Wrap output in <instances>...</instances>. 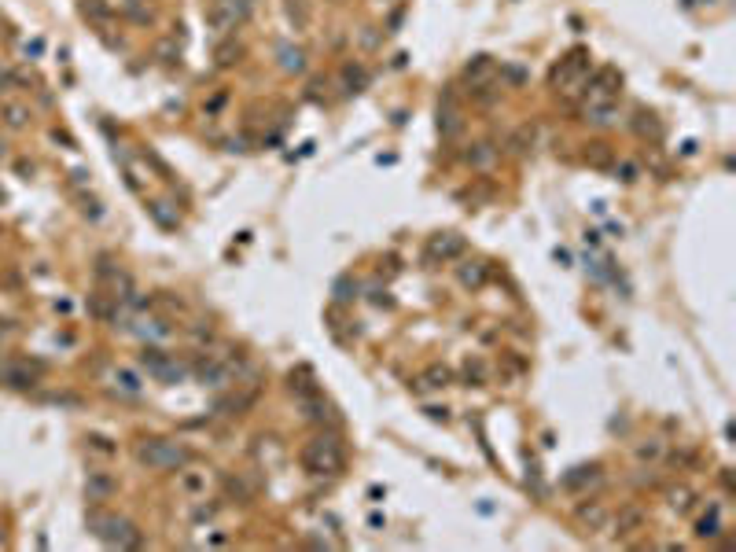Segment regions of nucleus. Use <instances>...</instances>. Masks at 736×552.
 Masks as SVG:
<instances>
[{"label":"nucleus","mask_w":736,"mask_h":552,"mask_svg":"<svg viewBox=\"0 0 736 552\" xmlns=\"http://www.w3.org/2000/svg\"><path fill=\"white\" fill-rule=\"evenodd\" d=\"M89 442H92V449H100V453H107V457H111V453H114V446L107 442V438H100V434H92V438H89Z\"/></svg>","instance_id":"46"},{"label":"nucleus","mask_w":736,"mask_h":552,"mask_svg":"<svg viewBox=\"0 0 736 552\" xmlns=\"http://www.w3.org/2000/svg\"><path fill=\"white\" fill-rule=\"evenodd\" d=\"M81 15L96 26H107L111 23V4L107 0H81Z\"/></svg>","instance_id":"29"},{"label":"nucleus","mask_w":736,"mask_h":552,"mask_svg":"<svg viewBox=\"0 0 736 552\" xmlns=\"http://www.w3.org/2000/svg\"><path fill=\"white\" fill-rule=\"evenodd\" d=\"M666 501H670V508H674V512H689L696 497H692L689 486H670V490H666Z\"/></svg>","instance_id":"34"},{"label":"nucleus","mask_w":736,"mask_h":552,"mask_svg":"<svg viewBox=\"0 0 736 552\" xmlns=\"http://www.w3.org/2000/svg\"><path fill=\"white\" fill-rule=\"evenodd\" d=\"M423 413H428L431 420H442V424H446V420H449V409H446V405H428V409H423Z\"/></svg>","instance_id":"45"},{"label":"nucleus","mask_w":736,"mask_h":552,"mask_svg":"<svg viewBox=\"0 0 736 552\" xmlns=\"http://www.w3.org/2000/svg\"><path fill=\"white\" fill-rule=\"evenodd\" d=\"M239 56H243V44L236 41V34L221 37V44H218V67H232Z\"/></svg>","instance_id":"31"},{"label":"nucleus","mask_w":736,"mask_h":552,"mask_svg":"<svg viewBox=\"0 0 736 552\" xmlns=\"http://www.w3.org/2000/svg\"><path fill=\"white\" fill-rule=\"evenodd\" d=\"M461 129H464V118L453 104V92H446L442 96V107H438V133L446 140H453V137H461Z\"/></svg>","instance_id":"14"},{"label":"nucleus","mask_w":736,"mask_h":552,"mask_svg":"<svg viewBox=\"0 0 736 552\" xmlns=\"http://www.w3.org/2000/svg\"><path fill=\"white\" fill-rule=\"evenodd\" d=\"M342 89L347 92H361L365 85H368V74H365V67L361 63H342Z\"/></svg>","instance_id":"28"},{"label":"nucleus","mask_w":736,"mask_h":552,"mask_svg":"<svg viewBox=\"0 0 736 552\" xmlns=\"http://www.w3.org/2000/svg\"><path fill=\"white\" fill-rule=\"evenodd\" d=\"M85 527H89V534H96V538L111 548H140L144 545V534H140L137 523H129L125 515L104 512L100 505H92L85 512Z\"/></svg>","instance_id":"2"},{"label":"nucleus","mask_w":736,"mask_h":552,"mask_svg":"<svg viewBox=\"0 0 736 552\" xmlns=\"http://www.w3.org/2000/svg\"><path fill=\"white\" fill-rule=\"evenodd\" d=\"M630 129H633L637 137H651V140H659V137H663V125H659V122H656V115H651V111H644V107H637V115H633Z\"/></svg>","instance_id":"27"},{"label":"nucleus","mask_w":736,"mask_h":552,"mask_svg":"<svg viewBox=\"0 0 736 552\" xmlns=\"http://www.w3.org/2000/svg\"><path fill=\"white\" fill-rule=\"evenodd\" d=\"M0 203H4V188H0Z\"/></svg>","instance_id":"51"},{"label":"nucleus","mask_w":736,"mask_h":552,"mask_svg":"<svg viewBox=\"0 0 736 552\" xmlns=\"http://www.w3.org/2000/svg\"><path fill=\"white\" fill-rule=\"evenodd\" d=\"M299 460L309 475H339L342 468H347V446H342L339 431L328 427V431H317L299 449Z\"/></svg>","instance_id":"1"},{"label":"nucleus","mask_w":736,"mask_h":552,"mask_svg":"<svg viewBox=\"0 0 736 552\" xmlns=\"http://www.w3.org/2000/svg\"><path fill=\"white\" fill-rule=\"evenodd\" d=\"M530 148H534V125H519L512 133V140H509V151L512 155H527Z\"/></svg>","instance_id":"32"},{"label":"nucleus","mask_w":736,"mask_h":552,"mask_svg":"<svg viewBox=\"0 0 736 552\" xmlns=\"http://www.w3.org/2000/svg\"><path fill=\"white\" fill-rule=\"evenodd\" d=\"M137 460L151 472H185L192 464V449L173 438H144L137 446Z\"/></svg>","instance_id":"3"},{"label":"nucleus","mask_w":736,"mask_h":552,"mask_svg":"<svg viewBox=\"0 0 736 552\" xmlns=\"http://www.w3.org/2000/svg\"><path fill=\"white\" fill-rule=\"evenodd\" d=\"M218 508H221V505H218V501H214V505H199V508H195V512H192V519H195V523H210V519H214V515H218Z\"/></svg>","instance_id":"42"},{"label":"nucleus","mask_w":736,"mask_h":552,"mask_svg":"<svg viewBox=\"0 0 736 552\" xmlns=\"http://www.w3.org/2000/svg\"><path fill=\"white\" fill-rule=\"evenodd\" d=\"M299 409L302 416L309 420V424H317V427H339V413H335V405L324 398L320 391L317 394H309V398H299Z\"/></svg>","instance_id":"7"},{"label":"nucleus","mask_w":736,"mask_h":552,"mask_svg":"<svg viewBox=\"0 0 736 552\" xmlns=\"http://www.w3.org/2000/svg\"><path fill=\"white\" fill-rule=\"evenodd\" d=\"M0 383L11 387V391H30L34 372H30V365H0Z\"/></svg>","instance_id":"19"},{"label":"nucleus","mask_w":736,"mask_h":552,"mask_svg":"<svg viewBox=\"0 0 736 552\" xmlns=\"http://www.w3.org/2000/svg\"><path fill=\"white\" fill-rule=\"evenodd\" d=\"M26 118H30V111H26V107H19V104H8V107H4V122H8L11 129H23V125H26Z\"/></svg>","instance_id":"40"},{"label":"nucleus","mask_w":736,"mask_h":552,"mask_svg":"<svg viewBox=\"0 0 736 552\" xmlns=\"http://www.w3.org/2000/svg\"><path fill=\"white\" fill-rule=\"evenodd\" d=\"M420 380H423V387H435V391H442V387H449V383H453V372H449L446 365H431Z\"/></svg>","instance_id":"33"},{"label":"nucleus","mask_w":736,"mask_h":552,"mask_svg":"<svg viewBox=\"0 0 736 552\" xmlns=\"http://www.w3.org/2000/svg\"><path fill=\"white\" fill-rule=\"evenodd\" d=\"M15 81H19V77H15L11 70H0V89H8V85H15Z\"/></svg>","instance_id":"47"},{"label":"nucleus","mask_w":736,"mask_h":552,"mask_svg":"<svg viewBox=\"0 0 736 552\" xmlns=\"http://www.w3.org/2000/svg\"><path fill=\"white\" fill-rule=\"evenodd\" d=\"M170 361H173V353H166L162 346H144L140 350V368L147 372V376H158V372L166 368Z\"/></svg>","instance_id":"25"},{"label":"nucleus","mask_w":736,"mask_h":552,"mask_svg":"<svg viewBox=\"0 0 736 552\" xmlns=\"http://www.w3.org/2000/svg\"><path fill=\"white\" fill-rule=\"evenodd\" d=\"M663 449H666V446L659 442V438H648V442L637 446V457H641V460H659V457H663Z\"/></svg>","instance_id":"39"},{"label":"nucleus","mask_w":736,"mask_h":552,"mask_svg":"<svg viewBox=\"0 0 736 552\" xmlns=\"http://www.w3.org/2000/svg\"><path fill=\"white\" fill-rule=\"evenodd\" d=\"M575 519H578V527L585 534H600L604 527H608V505L604 501H582V505L575 508Z\"/></svg>","instance_id":"9"},{"label":"nucleus","mask_w":736,"mask_h":552,"mask_svg":"<svg viewBox=\"0 0 736 552\" xmlns=\"http://www.w3.org/2000/svg\"><path fill=\"white\" fill-rule=\"evenodd\" d=\"M0 158H8V144L4 140H0Z\"/></svg>","instance_id":"50"},{"label":"nucleus","mask_w":736,"mask_h":552,"mask_svg":"<svg viewBox=\"0 0 736 552\" xmlns=\"http://www.w3.org/2000/svg\"><path fill=\"white\" fill-rule=\"evenodd\" d=\"M556 262H560V265H567V262H570V254H567L563 247H556Z\"/></svg>","instance_id":"49"},{"label":"nucleus","mask_w":736,"mask_h":552,"mask_svg":"<svg viewBox=\"0 0 736 552\" xmlns=\"http://www.w3.org/2000/svg\"><path fill=\"white\" fill-rule=\"evenodd\" d=\"M486 276H489L486 262H464V265H456V280H461L464 287H471V291H479L486 284Z\"/></svg>","instance_id":"26"},{"label":"nucleus","mask_w":736,"mask_h":552,"mask_svg":"<svg viewBox=\"0 0 736 552\" xmlns=\"http://www.w3.org/2000/svg\"><path fill=\"white\" fill-rule=\"evenodd\" d=\"M501 77H509V81H512V85H523V81H527L530 74H527V70H523V67H501Z\"/></svg>","instance_id":"43"},{"label":"nucleus","mask_w":736,"mask_h":552,"mask_svg":"<svg viewBox=\"0 0 736 552\" xmlns=\"http://www.w3.org/2000/svg\"><path fill=\"white\" fill-rule=\"evenodd\" d=\"M464 254V236L456 232H438L428 239V262H453Z\"/></svg>","instance_id":"8"},{"label":"nucleus","mask_w":736,"mask_h":552,"mask_svg":"<svg viewBox=\"0 0 736 552\" xmlns=\"http://www.w3.org/2000/svg\"><path fill=\"white\" fill-rule=\"evenodd\" d=\"M276 63H280L284 74H302L306 70V52H302L299 44L280 41V44H276Z\"/></svg>","instance_id":"18"},{"label":"nucleus","mask_w":736,"mask_h":552,"mask_svg":"<svg viewBox=\"0 0 736 552\" xmlns=\"http://www.w3.org/2000/svg\"><path fill=\"white\" fill-rule=\"evenodd\" d=\"M287 19L294 23V26H306L309 23V8H306V0H287Z\"/></svg>","instance_id":"38"},{"label":"nucleus","mask_w":736,"mask_h":552,"mask_svg":"<svg viewBox=\"0 0 736 552\" xmlns=\"http://www.w3.org/2000/svg\"><path fill=\"white\" fill-rule=\"evenodd\" d=\"M585 77H589V52H585V48H575V52H567V56L552 67V74H549L552 89H560L567 100H575V96H578V89H582Z\"/></svg>","instance_id":"5"},{"label":"nucleus","mask_w":736,"mask_h":552,"mask_svg":"<svg viewBox=\"0 0 736 552\" xmlns=\"http://www.w3.org/2000/svg\"><path fill=\"white\" fill-rule=\"evenodd\" d=\"M722 486H725V490L732 494V475H729V468H722Z\"/></svg>","instance_id":"48"},{"label":"nucleus","mask_w":736,"mask_h":552,"mask_svg":"<svg viewBox=\"0 0 736 552\" xmlns=\"http://www.w3.org/2000/svg\"><path fill=\"white\" fill-rule=\"evenodd\" d=\"M129 332H137L140 339H147V343H166L173 335V324L166 317H144L137 324H129Z\"/></svg>","instance_id":"15"},{"label":"nucleus","mask_w":736,"mask_h":552,"mask_svg":"<svg viewBox=\"0 0 736 552\" xmlns=\"http://www.w3.org/2000/svg\"><path fill=\"white\" fill-rule=\"evenodd\" d=\"M192 376L199 380L203 387H210V391H225V387H232V368H228L225 361H218V357H210V353L192 365Z\"/></svg>","instance_id":"6"},{"label":"nucleus","mask_w":736,"mask_h":552,"mask_svg":"<svg viewBox=\"0 0 736 552\" xmlns=\"http://www.w3.org/2000/svg\"><path fill=\"white\" fill-rule=\"evenodd\" d=\"M114 490H118L114 475H107V472H89V479H85V501H92V505H104V501L114 497Z\"/></svg>","instance_id":"16"},{"label":"nucleus","mask_w":736,"mask_h":552,"mask_svg":"<svg viewBox=\"0 0 736 552\" xmlns=\"http://www.w3.org/2000/svg\"><path fill=\"white\" fill-rule=\"evenodd\" d=\"M254 11V0H210L206 8V26L214 30V37L236 34V26H243Z\"/></svg>","instance_id":"4"},{"label":"nucleus","mask_w":736,"mask_h":552,"mask_svg":"<svg viewBox=\"0 0 736 552\" xmlns=\"http://www.w3.org/2000/svg\"><path fill=\"white\" fill-rule=\"evenodd\" d=\"M497 158H501V148H497L494 140H475V144H468V151H464V162H468L471 170H479V173L494 170Z\"/></svg>","instance_id":"10"},{"label":"nucleus","mask_w":736,"mask_h":552,"mask_svg":"<svg viewBox=\"0 0 736 552\" xmlns=\"http://www.w3.org/2000/svg\"><path fill=\"white\" fill-rule=\"evenodd\" d=\"M140 391H144V383H140L137 372H129V368H118V372H114V391H111V394L133 401V398H140Z\"/></svg>","instance_id":"21"},{"label":"nucleus","mask_w":736,"mask_h":552,"mask_svg":"<svg viewBox=\"0 0 736 552\" xmlns=\"http://www.w3.org/2000/svg\"><path fill=\"white\" fill-rule=\"evenodd\" d=\"M648 523V512L641 505H626V508H618V515L611 519V527H615V538H633L637 530H644Z\"/></svg>","instance_id":"12"},{"label":"nucleus","mask_w":736,"mask_h":552,"mask_svg":"<svg viewBox=\"0 0 736 552\" xmlns=\"http://www.w3.org/2000/svg\"><path fill=\"white\" fill-rule=\"evenodd\" d=\"M0 545H4V534H0Z\"/></svg>","instance_id":"52"},{"label":"nucleus","mask_w":736,"mask_h":552,"mask_svg":"<svg viewBox=\"0 0 736 552\" xmlns=\"http://www.w3.org/2000/svg\"><path fill=\"white\" fill-rule=\"evenodd\" d=\"M181 486H185L188 494H199V490H203V475H185Z\"/></svg>","instance_id":"44"},{"label":"nucleus","mask_w":736,"mask_h":552,"mask_svg":"<svg viewBox=\"0 0 736 552\" xmlns=\"http://www.w3.org/2000/svg\"><path fill=\"white\" fill-rule=\"evenodd\" d=\"M696 534L703 541H714V538H722V519H718V505H711V512L696 523Z\"/></svg>","instance_id":"30"},{"label":"nucleus","mask_w":736,"mask_h":552,"mask_svg":"<svg viewBox=\"0 0 736 552\" xmlns=\"http://www.w3.org/2000/svg\"><path fill=\"white\" fill-rule=\"evenodd\" d=\"M118 11L125 15L129 23H137V26H151L155 23V8L147 4V0H118Z\"/></svg>","instance_id":"20"},{"label":"nucleus","mask_w":736,"mask_h":552,"mask_svg":"<svg viewBox=\"0 0 736 552\" xmlns=\"http://www.w3.org/2000/svg\"><path fill=\"white\" fill-rule=\"evenodd\" d=\"M221 486H225V497H228V501H236V505H251V501L258 497V482H254L247 472L225 475V479H221Z\"/></svg>","instance_id":"11"},{"label":"nucleus","mask_w":736,"mask_h":552,"mask_svg":"<svg viewBox=\"0 0 736 552\" xmlns=\"http://www.w3.org/2000/svg\"><path fill=\"white\" fill-rule=\"evenodd\" d=\"M147 214H151V221L158 225V229H166V232H177V229H181V218H177V210H170V203H162V199H151V203H147Z\"/></svg>","instance_id":"23"},{"label":"nucleus","mask_w":736,"mask_h":552,"mask_svg":"<svg viewBox=\"0 0 736 552\" xmlns=\"http://www.w3.org/2000/svg\"><path fill=\"white\" fill-rule=\"evenodd\" d=\"M155 56H158L162 63H181V41H177V37H166V41H158Z\"/></svg>","instance_id":"37"},{"label":"nucleus","mask_w":736,"mask_h":552,"mask_svg":"<svg viewBox=\"0 0 736 552\" xmlns=\"http://www.w3.org/2000/svg\"><path fill=\"white\" fill-rule=\"evenodd\" d=\"M582 115H585L589 125L611 129V125H618V104L615 100H604V104H593V107H582Z\"/></svg>","instance_id":"17"},{"label":"nucleus","mask_w":736,"mask_h":552,"mask_svg":"<svg viewBox=\"0 0 736 552\" xmlns=\"http://www.w3.org/2000/svg\"><path fill=\"white\" fill-rule=\"evenodd\" d=\"M464 77L471 81V89H479V85H489V77H494V59L489 56H475L464 67Z\"/></svg>","instance_id":"24"},{"label":"nucleus","mask_w":736,"mask_h":552,"mask_svg":"<svg viewBox=\"0 0 736 552\" xmlns=\"http://www.w3.org/2000/svg\"><path fill=\"white\" fill-rule=\"evenodd\" d=\"M615 177H618V181H626V184H633L637 177H641V166H637V162H618Z\"/></svg>","instance_id":"41"},{"label":"nucleus","mask_w":736,"mask_h":552,"mask_svg":"<svg viewBox=\"0 0 736 552\" xmlns=\"http://www.w3.org/2000/svg\"><path fill=\"white\" fill-rule=\"evenodd\" d=\"M464 383H468V387H482V383H486V361H479V357H468V365H464Z\"/></svg>","instance_id":"36"},{"label":"nucleus","mask_w":736,"mask_h":552,"mask_svg":"<svg viewBox=\"0 0 736 552\" xmlns=\"http://www.w3.org/2000/svg\"><path fill=\"white\" fill-rule=\"evenodd\" d=\"M611 158H615V151L608 148V144H589V151H585V162L589 166H597V170H604V166H611Z\"/></svg>","instance_id":"35"},{"label":"nucleus","mask_w":736,"mask_h":552,"mask_svg":"<svg viewBox=\"0 0 736 552\" xmlns=\"http://www.w3.org/2000/svg\"><path fill=\"white\" fill-rule=\"evenodd\" d=\"M287 391H291L294 398H309V394L320 391L317 380H313V372H309V365H302L299 372H291V376H287Z\"/></svg>","instance_id":"22"},{"label":"nucleus","mask_w":736,"mask_h":552,"mask_svg":"<svg viewBox=\"0 0 736 552\" xmlns=\"http://www.w3.org/2000/svg\"><path fill=\"white\" fill-rule=\"evenodd\" d=\"M604 479V468L600 464H578V468H570V472L560 479V486L563 490H589V486H597Z\"/></svg>","instance_id":"13"}]
</instances>
